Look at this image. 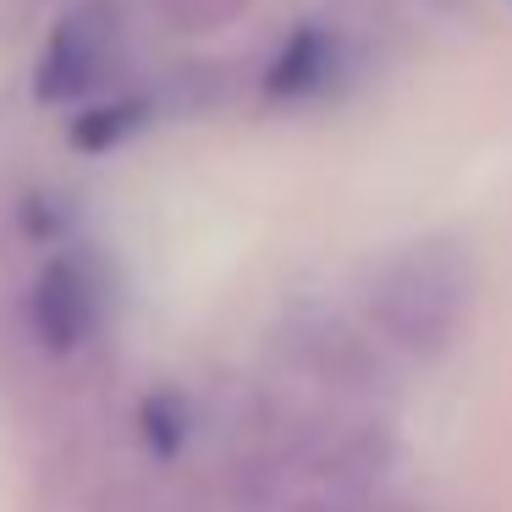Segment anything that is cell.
I'll return each instance as SVG.
<instances>
[{
  "label": "cell",
  "instance_id": "obj_1",
  "mask_svg": "<svg viewBox=\"0 0 512 512\" xmlns=\"http://www.w3.org/2000/svg\"><path fill=\"white\" fill-rule=\"evenodd\" d=\"M468 303H474L468 254L457 243H446V237H424V243H408L375 276L369 320L397 353L435 358L468 325Z\"/></svg>",
  "mask_w": 512,
  "mask_h": 512
},
{
  "label": "cell",
  "instance_id": "obj_2",
  "mask_svg": "<svg viewBox=\"0 0 512 512\" xmlns=\"http://www.w3.org/2000/svg\"><path fill=\"white\" fill-rule=\"evenodd\" d=\"M105 50H111V23H105L100 6H89V12H78L72 23H61V34L50 39V56H45V67H39V89H45L50 100L78 94L83 83L100 72Z\"/></svg>",
  "mask_w": 512,
  "mask_h": 512
},
{
  "label": "cell",
  "instance_id": "obj_3",
  "mask_svg": "<svg viewBox=\"0 0 512 512\" xmlns=\"http://www.w3.org/2000/svg\"><path fill=\"white\" fill-rule=\"evenodd\" d=\"M34 314H39V331L50 336L56 347H72L89 325V292H83V276L72 265H50L45 281H39V298H34Z\"/></svg>",
  "mask_w": 512,
  "mask_h": 512
},
{
  "label": "cell",
  "instance_id": "obj_4",
  "mask_svg": "<svg viewBox=\"0 0 512 512\" xmlns=\"http://www.w3.org/2000/svg\"><path fill=\"white\" fill-rule=\"evenodd\" d=\"M331 72H336V39L331 34H298L281 50L276 67H270V89L276 94H314L331 83Z\"/></svg>",
  "mask_w": 512,
  "mask_h": 512
},
{
  "label": "cell",
  "instance_id": "obj_5",
  "mask_svg": "<svg viewBox=\"0 0 512 512\" xmlns=\"http://www.w3.org/2000/svg\"><path fill=\"white\" fill-rule=\"evenodd\" d=\"M391 512H419V507H391Z\"/></svg>",
  "mask_w": 512,
  "mask_h": 512
},
{
  "label": "cell",
  "instance_id": "obj_6",
  "mask_svg": "<svg viewBox=\"0 0 512 512\" xmlns=\"http://www.w3.org/2000/svg\"><path fill=\"white\" fill-rule=\"evenodd\" d=\"M309 512H336V507H309Z\"/></svg>",
  "mask_w": 512,
  "mask_h": 512
}]
</instances>
